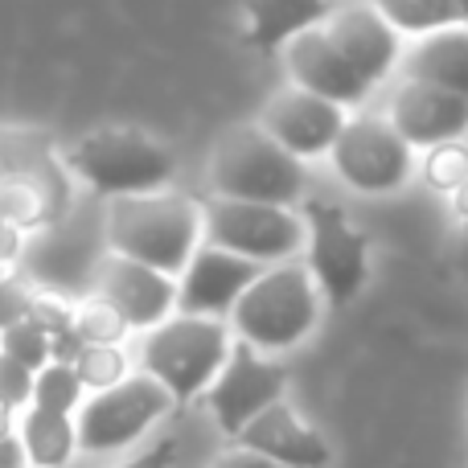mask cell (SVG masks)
Instances as JSON below:
<instances>
[{"instance_id": "83f0119b", "label": "cell", "mask_w": 468, "mask_h": 468, "mask_svg": "<svg viewBox=\"0 0 468 468\" xmlns=\"http://www.w3.org/2000/svg\"><path fill=\"white\" fill-rule=\"evenodd\" d=\"M173 456H177V440H161V444H153L148 452H140L136 461H128L120 468H169Z\"/></svg>"}, {"instance_id": "f1b7e54d", "label": "cell", "mask_w": 468, "mask_h": 468, "mask_svg": "<svg viewBox=\"0 0 468 468\" xmlns=\"http://www.w3.org/2000/svg\"><path fill=\"white\" fill-rule=\"evenodd\" d=\"M210 468H283L275 461H267V456L250 452V448H234V452H222L218 461H214Z\"/></svg>"}, {"instance_id": "3957f363", "label": "cell", "mask_w": 468, "mask_h": 468, "mask_svg": "<svg viewBox=\"0 0 468 468\" xmlns=\"http://www.w3.org/2000/svg\"><path fill=\"white\" fill-rule=\"evenodd\" d=\"M210 186L234 202L288 206L304 194V165L263 128H230L214 148Z\"/></svg>"}, {"instance_id": "30bf717a", "label": "cell", "mask_w": 468, "mask_h": 468, "mask_svg": "<svg viewBox=\"0 0 468 468\" xmlns=\"http://www.w3.org/2000/svg\"><path fill=\"white\" fill-rule=\"evenodd\" d=\"M283 382H288V374L280 366H267L255 354V346L239 341V346H230V357L218 370V378L206 387V403H210L218 428L227 436H239L263 407L283 399Z\"/></svg>"}, {"instance_id": "5bb4252c", "label": "cell", "mask_w": 468, "mask_h": 468, "mask_svg": "<svg viewBox=\"0 0 468 468\" xmlns=\"http://www.w3.org/2000/svg\"><path fill=\"white\" fill-rule=\"evenodd\" d=\"M288 70L300 90L321 95L337 107L362 103L370 95V82L346 62V54L333 46L324 29H304L288 41Z\"/></svg>"}, {"instance_id": "7a4b0ae2", "label": "cell", "mask_w": 468, "mask_h": 468, "mask_svg": "<svg viewBox=\"0 0 468 468\" xmlns=\"http://www.w3.org/2000/svg\"><path fill=\"white\" fill-rule=\"evenodd\" d=\"M66 169L103 197L156 194L173 181L177 156L140 128H99L66 148Z\"/></svg>"}, {"instance_id": "484cf974", "label": "cell", "mask_w": 468, "mask_h": 468, "mask_svg": "<svg viewBox=\"0 0 468 468\" xmlns=\"http://www.w3.org/2000/svg\"><path fill=\"white\" fill-rule=\"evenodd\" d=\"M428 181L436 189H461L468 181V153L456 140L436 144V153L428 156Z\"/></svg>"}, {"instance_id": "1f68e13d", "label": "cell", "mask_w": 468, "mask_h": 468, "mask_svg": "<svg viewBox=\"0 0 468 468\" xmlns=\"http://www.w3.org/2000/svg\"><path fill=\"white\" fill-rule=\"evenodd\" d=\"M0 436H16V411L0 403Z\"/></svg>"}, {"instance_id": "4316f807", "label": "cell", "mask_w": 468, "mask_h": 468, "mask_svg": "<svg viewBox=\"0 0 468 468\" xmlns=\"http://www.w3.org/2000/svg\"><path fill=\"white\" fill-rule=\"evenodd\" d=\"M29 399H33V370L13 362L8 354H0V403L21 415L29 407Z\"/></svg>"}, {"instance_id": "8992f818", "label": "cell", "mask_w": 468, "mask_h": 468, "mask_svg": "<svg viewBox=\"0 0 468 468\" xmlns=\"http://www.w3.org/2000/svg\"><path fill=\"white\" fill-rule=\"evenodd\" d=\"M173 407V395L153 378V374H136L123 378L107 390H95L74 415V440L79 452L99 456L128 448L132 440H140L156 420H165Z\"/></svg>"}, {"instance_id": "2e32d148", "label": "cell", "mask_w": 468, "mask_h": 468, "mask_svg": "<svg viewBox=\"0 0 468 468\" xmlns=\"http://www.w3.org/2000/svg\"><path fill=\"white\" fill-rule=\"evenodd\" d=\"M234 440H239V448H250V452L267 456V461H275L283 468H324L329 464V444H324L308 423H300L296 411H292L283 399L263 407Z\"/></svg>"}, {"instance_id": "9a60e30c", "label": "cell", "mask_w": 468, "mask_h": 468, "mask_svg": "<svg viewBox=\"0 0 468 468\" xmlns=\"http://www.w3.org/2000/svg\"><path fill=\"white\" fill-rule=\"evenodd\" d=\"M390 128L407 144H448L468 132V99L431 87V82L407 79V87L390 103Z\"/></svg>"}, {"instance_id": "7c38bea8", "label": "cell", "mask_w": 468, "mask_h": 468, "mask_svg": "<svg viewBox=\"0 0 468 468\" xmlns=\"http://www.w3.org/2000/svg\"><path fill=\"white\" fill-rule=\"evenodd\" d=\"M259 275V263L234 255L222 247H197L186 267V280L177 288V308L181 316H222L234 308V300L250 288Z\"/></svg>"}, {"instance_id": "cb8c5ba5", "label": "cell", "mask_w": 468, "mask_h": 468, "mask_svg": "<svg viewBox=\"0 0 468 468\" xmlns=\"http://www.w3.org/2000/svg\"><path fill=\"white\" fill-rule=\"evenodd\" d=\"M70 366L87 390H107L128 378V357L120 346H82Z\"/></svg>"}, {"instance_id": "44dd1931", "label": "cell", "mask_w": 468, "mask_h": 468, "mask_svg": "<svg viewBox=\"0 0 468 468\" xmlns=\"http://www.w3.org/2000/svg\"><path fill=\"white\" fill-rule=\"evenodd\" d=\"M374 8L387 16L395 33H431L461 25L456 0H374Z\"/></svg>"}, {"instance_id": "e575fe53", "label": "cell", "mask_w": 468, "mask_h": 468, "mask_svg": "<svg viewBox=\"0 0 468 468\" xmlns=\"http://www.w3.org/2000/svg\"><path fill=\"white\" fill-rule=\"evenodd\" d=\"M5 283H8V267H0V288H5Z\"/></svg>"}, {"instance_id": "d6986e66", "label": "cell", "mask_w": 468, "mask_h": 468, "mask_svg": "<svg viewBox=\"0 0 468 468\" xmlns=\"http://www.w3.org/2000/svg\"><path fill=\"white\" fill-rule=\"evenodd\" d=\"M250 13V46L255 49H275L292 41L296 33L316 29L324 16L333 13L329 0H247Z\"/></svg>"}, {"instance_id": "836d02e7", "label": "cell", "mask_w": 468, "mask_h": 468, "mask_svg": "<svg viewBox=\"0 0 468 468\" xmlns=\"http://www.w3.org/2000/svg\"><path fill=\"white\" fill-rule=\"evenodd\" d=\"M456 13H461V21H468V0H456Z\"/></svg>"}, {"instance_id": "603a6c76", "label": "cell", "mask_w": 468, "mask_h": 468, "mask_svg": "<svg viewBox=\"0 0 468 468\" xmlns=\"http://www.w3.org/2000/svg\"><path fill=\"white\" fill-rule=\"evenodd\" d=\"M0 354H8L13 362L29 366V370L37 374L41 366H49V329L29 313L25 321L0 329Z\"/></svg>"}, {"instance_id": "e0dca14e", "label": "cell", "mask_w": 468, "mask_h": 468, "mask_svg": "<svg viewBox=\"0 0 468 468\" xmlns=\"http://www.w3.org/2000/svg\"><path fill=\"white\" fill-rule=\"evenodd\" d=\"M329 41L346 54V62L362 74L366 82H378L390 74L399 58V37L395 29L387 25V16L370 5H354V8H341V13H329Z\"/></svg>"}, {"instance_id": "ba28073f", "label": "cell", "mask_w": 468, "mask_h": 468, "mask_svg": "<svg viewBox=\"0 0 468 468\" xmlns=\"http://www.w3.org/2000/svg\"><path fill=\"white\" fill-rule=\"evenodd\" d=\"M202 230L210 234V247L234 250L250 263H275L304 247V218L288 206H263V202H234L218 197L202 214Z\"/></svg>"}, {"instance_id": "5b68a950", "label": "cell", "mask_w": 468, "mask_h": 468, "mask_svg": "<svg viewBox=\"0 0 468 468\" xmlns=\"http://www.w3.org/2000/svg\"><path fill=\"white\" fill-rule=\"evenodd\" d=\"M230 321L239 341L255 349H288L308 337L316 324V288L308 267H271L250 280V288L234 300Z\"/></svg>"}, {"instance_id": "6da1fadb", "label": "cell", "mask_w": 468, "mask_h": 468, "mask_svg": "<svg viewBox=\"0 0 468 468\" xmlns=\"http://www.w3.org/2000/svg\"><path fill=\"white\" fill-rule=\"evenodd\" d=\"M202 239V210L186 194H128L107 206V242L112 255L136 259L165 275L189 267Z\"/></svg>"}, {"instance_id": "8d00e7d4", "label": "cell", "mask_w": 468, "mask_h": 468, "mask_svg": "<svg viewBox=\"0 0 468 468\" xmlns=\"http://www.w3.org/2000/svg\"><path fill=\"white\" fill-rule=\"evenodd\" d=\"M13 468H29V464H13Z\"/></svg>"}, {"instance_id": "d590c367", "label": "cell", "mask_w": 468, "mask_h": 468, "mask_svg": "<svg viewBox=\"0 0 468 468\" xmlns=\"http://www.w3.org/2000/svg\"><path fill=\"white\" fill-rule=\"evenodd\" d=\"M464 267H468V227H464Z\"/></svg>"}, {"instance_id": "d4e9b609", "label": "cell", "mask_w": 468, "mask_h": 468, "mask_svg": "<svg viewBox=\"0 0 468 468\" xmlns=\"http://www.w3.org/2000/svg\"><path fill=\"white\" fill-rule=\"evenodd\" d=\"M74 333H79L82 346H120L128 324L120 321V313L107 300L95 296V300L74 304Z\"/></svg>"}, {"instance_id": "ac0fdd59", "label": "cell", "mask_w": 468, "mask_h": 468, "mask_svg": "<svg viewBox=\"0 0 468 468\" xmlns=\"http://www.w3.org/2000/svg\"><path fill=\"white\" fill-rule=\"evenodd\" d=\"M407 79L431 82V87L468 99V29L464 25L423 33V41L407 54Z\"/></svg>"}, {"instance_id": "52a82bcc", "label": "cell", "mask_w": 468, "mask_h": 468, "mask_svg": "<svg viewBox=\"0 0 468 468\" xmlns=\"http://www.w3.org/2000/svg\"><path fill=\"white\" fill-rule=\"evenodd\" d=\"M308 271L316 288L333 304H349L362 292L370 275V234H362L349 222V214L333 202H308Z\"/></svg>"}, {"instance_id": "8fae6325", "label": "cell", "mask_w": 468, "mask_h": 468, "mask_svg": "<svg viewBox=\"0 0 468 468\" xmlns=\"http://www.w3.org/2000/svg\"><path fill=\"white\" fill-rule=\"evenodd\" d=\"M95 296L107 300L128 329H156L161 321H169L177 304V283L173 275L136 263V259L107 255L95 271Z\"/></svg>"}, {"instance_id": "7402d4cb", "label": "cell", "mask_w": 468, "mask_h": 468, "mask_svg": "<svg viewBox=\"0 0 468 468\" xmlns=\"http://www.w3.org/2000/svg\"><path fill=\"white\" fill-rule=\"evenodd\" d=\"M82 382L74 374L70 362H49L33 374V399L29 407H41V411H58V415H74L82 407Z\"/></svg>"}, {"instance_id": "9c48e42d", "label": "cell", "mask_w": 468, "mask_h": 468, "mask_svg": "<svg viewBox=\"0 0 468 468\" xmlns=\"http://www.w3.org/2000/svg\"><path fill=\"white\" fill-rule=\"evenodd\" d=\"M333 169L362 194H390L411 173V144L382 120H349L333 140Z\"/></svg>"}, {"instance_id": "f546056e", "label": "cell", "mask_w": 468, "mask_h": 468, "mask_svg": "<svg viewBox=\"0 0 468 468\" xmlns=\"http://www.w3.org/2000/svg\"><path fill=\"white\" fill-rule=\"evenodd\" d=\"M21 227H13V222L0 218V267H8L16 255H21Z\"/></svg>"}, {"instance_id": "d6a6232c", "label": "cell", "mask_w": 468, "mask_h": 468, "mask_svg": "<svg viewBox=\"0 0 468 468\" xmlns=\"http://www.w3.org/2000/svg\"><path fill=\"white\" fill-rule=\"evenodd\" d=\"M456 214H461L464 227H468V181H464L461 189H456Z\"/></svg>"}, {"instance_id": "ffe728a7", "label": "cell", "mask_w": 468, "mask_h": 468, "mask_svg": "<svg viewBox=\"0 0 468 468\" xmlns=\"http://www.w3.org/2000/svg\"><path fill=\"white\" fill-rule=\"evenodd\" d=\"M16 440H21V452L29 468H62L79 452L74 415L41 411V407H25L16 415Z\"/></svg>"}, {"instance_id": "277c9868", "label": "cell", "mask_w": 468, "mask_h": 468, "mask_svg": "<svg viewBox=\"0 0 468 468\" xmlns=\"http://www.w3.org/2000/svg\"><path fill=\"white\" fill-rule=\"evenodd\" d=\"M230 357V333L218 316H173L161 321L148 333L140 362L144 374H153L165 390L173 395V403H189L194 395H202L218 370Z\"/></svg>"}, {"instance_id": "4dcf8cb0", "label": "cell", "mask_w": 468, "mask_h": 468, "mask_svg": "<svg viewBox=\"0 0 468 468\" xmlns=\"http://www.w3.org/2000/svg\"><path fill=\"white\" fill-rule=\"evenodd\" d=\"M13 464H25L21 440H16V436H0V468H13Z\"/></svg>"}, {"instance_id": "4fadbf2b", "label": "cell", "mask_w": 468, "mask_h": 468, "mask_svg": "<svg viewBox=\"0 0 468 468\" xmlns=\"http://www.w3.org/2000/svg\"><path fill=\"white\" fill-rule=\"evenodd\" d=\"M346 120H341V107L329 103L321 95H308V90H283L271 99V107L263 112V132L275 140L280 148H288L292 156H321L333 148V140L341 136Z\"/></svg>"}]
</instances>
